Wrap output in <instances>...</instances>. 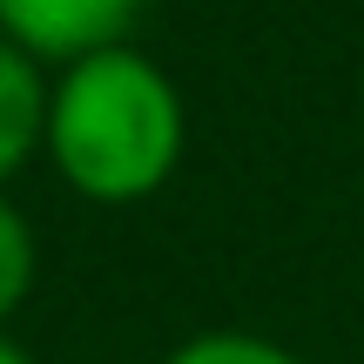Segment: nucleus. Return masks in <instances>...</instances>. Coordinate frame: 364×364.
Segmentation results:
<instances>
[{"mask_svg":"<svg viewBox=\"0 0 364 364\" xmlns=\"http://www.w3.org/2000/svg\"><path fill=\"white\" fill-rule=\"evenodd\" d=\"M48 149L81 196L135 203L182 156V102L156 61L102 48L68 68L61 95L48 102Z\"/></svg>","mask_w":364,"mask_h":364,"instance_id":"obj_1","label":"nucleus"},{"mask_svg":"<svg viewBox=\"0 0 364 364\" xmlns=\"http://www.w3.org/2000/svg\"><path fill=\"white\" fill-rule=\"evenodd\" d=\"M142 0H0V34L21 54H54V61H88L115 48L122 27Z\"/></svg>","mask_w":364,"mask_h":364,"instance_id":"obj_2","label":"nucleus"},{"mask_svg":"<svg viewBox=\"0 0 364 364\" xmlns=\"http://www.w3.org/2000/svg\"><path fill=\"white\" fill-rule=\"evenodd\" d=\"M34 135H48V88L34 75V54L0 34V182L27 162Z\"/></svg>","mask_w":364,"mask_h":364,"instance_id":"obj_3","label":"nucleus"},{"mask_svg":"<svg viewBox=\"0 0 364 364\" xmlns=\"http://www.w3.org/2000/svg\"><path fill=\"white\" fill-rule=\"evenodd\" d=\"M169 364H304V358H290L270 338H250V331H209V338H189Z\"/></svg>","mask_w":364,"mask_h":364,"instance_id":"obj_4","label":"nucleus"},{"mask_svg":"<svg viewBox=\"0 0 364 364\" xmlns=\"http://www.w3.org/2000/svg\"><path fill=\"white\" fill-rule=\"evenodd\" d=\"M27 284H34V236H27V223L0 203V317L27 297Z\"/></svg>","mask_w":364,"mask_h":364,"instance_id":"obj_5","label":"nucleus"},{"mask_svg":"<svg viewBox=\"0 0 364 364\" xmlns=\"http://www.w3.org/2000/svg\"><path fill=\"white\" fill-rule=\"evenodd\" d=\"M0 364H27V351H21V344H7V338H0Z\"/></svg>","mask_w":364,"mask_h":364,"instance_id":"obj_6","label":"nucleus"}]
</instances>
